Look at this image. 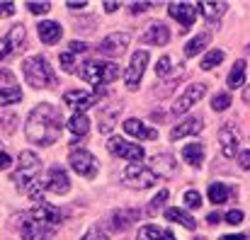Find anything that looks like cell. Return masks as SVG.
Masks as SVG:
<instances>
[{"label": "cell", "instance_id": "cell-50", "mask_svg": "<svg viewBox=\"0 0 250 240\" xmlns=\"http://www.w3.org/2000/svg\"><path fill=\"white\" fill-rule=\"evenodd\" d=\"M85 5H87V2H83V0H81V2H73V0L68 2V7H71V10H81V7H85Z\"/></svg>", "mask_w": 250, "mask_h": 240}, {"label": "cell", "instance_id": "cell-41", "mask_svg": "<svg viewBox=\"0 0 250 240\" xmlns=\"http://www.w3.org/2000/svg\"><path fill=\"white\" fill-rule=\"evenodd\" d=\"M87 49H90V46H87L85 41H71V44H68V51L76 54V56H78V54H85Z\"/></svg>", "mask_w": 250, "mask_h": 240}, {"label": "cell", "instance_id": "cell-7", "mask_svg": "<svg viewBox=\"0 0 250 240\" xmlns=\"http://www.w3.org/2000/svg\"><path fill=\"white\" fill-rule=\"evenodd\" d=\"M68 160H71V167H73L76 175L92 177L97 172V160H95V156L90 151L81 148V146H76V143H73V151H71V158Z\"/></svg>", "mask_w": 250, "mask_h": 240}, {"label": "cell", "instance_id": "cell-19", "mask_svg": "<svg viewBox=\"0 0 250 240\" xmlns=\"http://www.w3.org/2000/svg\"><path fill=\"white\" fill-rule=\"evenodd\" d=\"M175 158L170 156V153H161V156H153L151 158V172L156 175V177H170L172 172H175Z\"/></svg>", "mask_w": 250, "mask_h": 240}, {"label": "cell", "instance_id": "cell-21", "mask_svg": "<svg viewBox=\"0 0 250 240\" xmlns=\"http://www.w3.org/2000/svg\"><path fill=\"white\" fill-rule=\"evenodd\" d=\"M37 32H39V39L44 41V44H56L59 39H61V34H63V29H61V24L59 22H39V27H37Z\"/></svg>", "mask_w": 250, "mask_h": 240}, {"label": "cell", "instance_id": "cell-30", "mask_svg": "<svg viewBox=\"0 0 250 240\" xmlns=\"http://www.w3.org/2000/svg\"><path fill=\"white\" fill-rule=\"evenodd\" d=\"M246 82V61H236L229 73V87H243Z\"/></svg>", "mask_w": 250, "mask_h": 240}, {"label": "cell", "instance_id": "cell-25", "mask_svg": "<svg viewBox=\"0 0 250 240\" xmlns=\"http://www.w3.org/2000/svg\"><path fill=\"white\" fill-rule=\"evenodd\" d=\"M139 240H177L172 231L158 228V226H144L139 231Z\"/></svg>", "mask_w": 250, "mask_h": 240}, {"label": "cell", "instance_id": "cell-10", "mask_svg": "<svg viewBox=\"0 0 250 240\" xmlns=\"http://www.w3.org/2000/svg\"><path fill=\"white\" fill-rule=\"evenodd\" d=\"M146 63H148V51H136L134 56H131V63H129V71H126V87L129 90H136L139 87V82L144 78V71H146Z\"/></svg>", "mask_w": 250, "mask_h": 240}, {"label": "cell", "instance_id": "cell-15", "mask_svg": "<svg viewBox=\"0 0 250 240\" xmlns=\"http://www.w3.org/2000/svg\"><path fill=\"white\" fill-rule=\"evenodd\" d=\"M141 41L144 44H153V46H166L167 41H170V29H167L163 22H153V24L146 27Z\"/></svg>", "mask_w": 250, "mask_h": 240}, {"label": "cell", "instance_id": "cell-6", "mask_svg": "<svg viewBox=\"0 0 250 240\" xmlns=\"http://www.w3.org/2000/svg\"><path fill=\"white\" fill-rule=\"evenodd\" d=\"M124 180H126L129 187H136V189H148V187L156 184V175L151 172V167L139 165V162H131L124 170Z\"/></svg>", "mask_w": 250, "mask_h": 240}, {"label": "cell", "instance_id": "cell-35", "mask_svg": "<svg viewBox=\"0 0 250 240\" xmlns=\"http://www.w3.org/2000/svg\"><path fill=\"white\" fill-rule=\"evenodd\" d=\"M172 66H180V63H175V61H172L170 56H163V59H161V61L156 63V73H158L161 78H166L167 73L172 71Z\"/></svg>", "mask_w": 250, "mask_h": 240}, {"label": "cell", "instance_id": "cell-44", "mask_svg": "<svg viewBox=\"0 0 250 240\" xmlns=\"http://www.w3.org/2000/svg\"><path fill=\"white\" fill-rule=\"evenodd\" d=\"M10 165H12V158L2 151V143H0V172H2V170H7Z\"/></svg>", "mask_w": 250, "mask_h": 240}, {"label": "cell", "instance_id": "cell-31", "mask_svg": "<svg viewBox=\"0 0 250 240\" xmlns=\"http://www.w3.org/2000/svg\"><path fill=\"white\" fill-rule=\"evenodd\" d=\"M229 194H231L229 184H221V182L209 184V199H211V204H224L229 199Z\"/></svg>", "mask_w": 250, "mask_h": 240}, {"label": "cell", "instance_id": "cell-32", "mask_svg": "<svg viewBox=\"0 0 250 240\" xmlns=\"http://www.w3.org/2000/svg\"><path fill=\"white\" fill-rule=\"evenodd\" d=\"M24 37H27V32H24V27H22V24L10 27V32H7V41H10L12 51H17V49L24 44Z\"/></svg>", "mask_w": 250, "mask_h": 240}, {"label": "cell", "instance_id": "cell-28", "mask_svg": "<svg viewBox=\"0 0 250 240\" xmlns=\"http://www.w3.org/2000/svg\"><path fill=\"white\" fill-rule=\"evenodd\" d=\"M20 100H22V90L17 85H0V107L15 104Z\"/></svg>", "mask_w": 250, "mask_h": 240}, {"label": "cell", "instance_id": "cell-36", "mask_svg": "<svg viewBox=\"0 0 250 240\" xmlns=\"http://www.w3.org/2000/svg\"><path fill=\"white\" fill-rule=\"evenodd\" d=\"M61 66H63V71L66 73H73L76 71V54H71V51H66V54H61Z\"/></svg>", "mask_w": 250, "mask_h": 240}, {"label": "cell", "instance_id": "cell-53", "mask_svg": "<svg viewBox=\"0 0 250 240\" xmlns=\"http://www.w3.org/2000/svg\"><path fill=\"white\" fill-rule=\"evenodd\" d=\"M197 240H207V238H197Z\"/></svg>", "mask_w": 250, "mask_h": 240}, {"label": "cell", "instance_id": "cell-24", "mask_svg": "<svg viewBox=\"0 0 250 240\" xmlns=\"http://www.w3.org/2000/svg\"><path fill=\"white\" fill-rule=\"evenodd\" d=\"M209 39H211V32H199L197 37H192L187 44H185V56H197L202 49H207V44H209Z\"/></svg>", "mask_w": 250, "mask_h": 240}, {"label": "cell", "instance_id": "cell-17", "mask_svg": "<svg viewBox=\"0 0 250 240\" xmlns=\"http://www.w3.org/2000/svg\"><path fill=\"white\" fill-rule=\"evenodd\" d=\"M136 219H139L136 209H117L114 214H109V228L112 231H126Z\"/></svg>", "mask_w": 250, "mask_h": 240}, {"label": "cell", "instance_id": "cell-18", "mask_svg": "<svg viewBox=\"0 0 250 240\" xmlns=\"http://www.w3.org/2000/svg\"><path fill=\"white\" fill-rule=\"evenodd\" d=\"M219 141H221V151H224L226 158L238 156V136L231 129V124H224V129L219 131Z\"/></svg>", "mask_w": 250, "mask_h": 240}, {"label": "cell", "instance_id": "cell-39", "mask_svg": "<svg viewBox=\"0 0 250 240\" xmlns=\"http://www.w3.org/2000/svg\"><path fill=\"white\" fill-rule=\"evenodd\" d=\"M49 2H27V10L29 12H34V15H46L49 12Z\"/></svg>", "mask_w": 250, "mask_h": 240}, {"label": "cell", "instance_id": "cell-40", "mask_svg": "<svg viewBox=\"0 0 250 240\" xmlns=\"http://www.w3.org/2000/svg\"><path fill=\"white\" fill-rule=\"evenodd\" d=\"M224 219H226V223H231V226H238V223L243 221V211H229Z\"/></svg>", "mask_w": 250, "mask_h": 240}, {"label": "cell", "instance_id": "cell-2", "mask_svg": "<svg viewBox=\"0 0 250 240\" xmlns=\"http://www.w3.org/2000/svg\"><path fill=\"white\" fill-rule=\"evenodd\" d=\"M61 129H63L61 112H59L56 107H51L49 102H42V104H37V107L29 112L24 134H27V141H29V143L51 146V143L61 136Z\"/></svg>", "mask_w": 250, "mask_h": 240}, {"label": "cell", "instance_id": "cell-12", "mask_svg": "<svg viewBox=\"0 0 250 240\" xmlns=\"http://www.w3.org/2000/svg\"><path fill=\"white\" fill-rule=\"evenodd\" d=\"M207 95V85L204 82H194V85H189L187 90H185V95L172 104V114H185L192 104H197L202 97Z\"/></svg>", "mask_w": 250, "mask_h": 240}, {"label": "cell", "instance_id": "cell-51", "mask_svg": "<svg viewBox=\"0 0 250 240\" xmlns=\"http://www.w3.org/2000/svg\"><path fill=\"white\" fill-rule=\"evenodd\" d=\"M221 240H248L246 236H221Z\"/></svg>", "mask_w": 250, "mask_h": 240}, {"label": "cell", "instance_id": "cell-37", "mask_svg": "<svg viewBox=\"0 0 250 240\" xmlns=\"http://www.w3.org/2000/svg\"><path fill=\"white\" fill-rule=\"evenodd\" d=\"M185 204H187L189 209H199V206H202V197H199V192H197V189L185 192Z\"/></svg>", "mask_w": 250, "mask_h": 240}, {"label": "cell", "instance_id": "cell-42", "mask_svg": "<svg viewBox=\"0 0 250 240\" xmlns=\"http://www.w3.org/2000/svg\"><path fill=\"white\" fill-rule=\"evenodd\" d=\"M10 54H12V46H10L7 37H0V61H2V59H7Z\"/></svg>", "mask_w": 250, "mask_h": 240}, {"label": "cell", "instance_id": "cell-20", "mask_svg": "<svg viewBox=\"0 0 250 240\" xmlns=\"http://www.w3.org/2000/svg\"><path fill=\"white\" fill-rule=\"evenodd\" d=\"M204 126H202V119L199 117H189V119H185L180 126H175L172 131H170V141H180V139H185V136H192V134H199Z\"/></svg>", "mask_w": 250, "mask_h": 240}, {"label": "cell", "instance_id": "cell-52", "mask_svg": "<svg viewBox=\"0 0 250 240\" xmlns=\"http://www.w3.org/2000/svg\"><path fill=\"white\" fill-rule=\"evenodd\" d=\"M243 100L250 104V87H246V92H243Z\"/></svg>", "mask_w": 250, "mask_h": 240}, {"label": "cell", "instance_id": "cell-22", "mask_svg": "<svg viewBox=\"0 0 250 240\" xmlns=\"http://www.w3.org/2000/svg\"><path fill=\"white\" fill-rule=\"evenodd\" d=\"M166 219L167 221H172V223H180V226H182V228H187V231H194V228H197V221H194L187 211L175 209V206L166 209Z\"/></svg>", "mask_w": 250, "mask_h": 240}, {"label": "cell", "instance_id": "cell-38", "mask_svg": "<svg viewBox=\"0 0 250 240\" xmlns=\"http://www.w3.org/2000/svg\"><path fill=\"white\" fill-rule=\"evenodd\" d=\"M167 199V189H161L158 194H156V199L148 204V214H158V209L163 206V201Z\"/></svg>", "mask_w": 250, "mask_h": 240}, {"label": "cell", "instance_id": "cell-9", "mask_svg": "<svg viewBox=\"0 0 250 240\" xmlns=\"http://www.w3.org/2000/svg\"><path fill=\"white\" fill-rule=\"evenodd\" d=\"M167 15L182 24L180 32H187L194 24V20H197V5H192V2H170L167 5Z\"/></svg>", "mask_w": 250, "mask_h": 240}, {"label": "cell", "instance_id": "cell-27", "mask_svg": "<svg viewBox=\"0 0 250 240\" xmlns=\"http://www.w3.org/2000/svg\"><path fill=\"white\" fill-rule=\"evenodd\" d=\"M197 7L202 10V15H204L207 20H219V17L229 10V5H226V2H207V0L197 2Z\"/></svg>", "mask_w": 250, "mask_h": 240}, {"label": "cell", "instance_id": "cell-13", "mask_svg": "<svg viewBox=\"0 0 250 240\" xmlns=\"http://www.w3.org/2000/svg\"><path fill=\"white\" fill-rule=\"evenodd\" d=\"M129 39H131V37H129L126 32H114V34H109V37L102 39L100 54H102V56H122L124 49L129 46Z\"/></svg>", "mask_w": 250, "mask_h": 240}, {"label": "cell", "instance_id": "cell-1", "mask_svg": "<svg viewBox=\"0 0 250 240\" xmlns=\"http://www.w3.org/2000/svg\"><path fill=\"white\" fill-rule=\"evenodd\" d=\"M59 221H61V211L46 201L34 204L29 211H22L15 219L22 240H51L56 236Z\"/></svg>", "mask_w": 250, "mask_h": 240}, {"label": "cell", "instance_id": "cell-26", "mask_svg": "<svg viewBox=\"0 0 250 240\" xmlns=\"http://www.w3.org/2000/svg\"><path fill=\"white\" fill-rule=\"evenodd\" d=\"M119 112H122V107H119V104H112V107H107V109L100 114L97 126H100V131H102V134H109V131H112V126H114V121H117Z\"/></svg>", "mask_w": 250, "mask_h": 240}, {"label": "cell", "instance_id": "cell-46", "mask_svg": "<svg viewBox=\"0 0 250 240\" xmlns=\"http://www.w3.org/2000/svg\"><path fill=\"white\" fill-rule=\"evenodd\" d=\"M15 12V5L12 2H0V17H10Z\"/></svg>", "mask_w": 250, "mask_h": 240}, {"label": "cell", "instance_id": "cell-43", "mask_svg": "<svg viewBox=\"0 0 250 240\" xmlns=\"http://www.w3.org/2000/svg\"><path fill=\"white\" fill-rule=\"evenodd\" d=\"M83 240H109V238H107L100 228H90V231L83 236Z\"/></svg>", "mask_w": 250, "mask_h": 240}, {"label": "cell", "instance_id": "cell-34", "mask_svg": "<svg viewBox=\"0 0 250 240\" xmlns=\"http://www.w3.org/2000/svg\"><path fill=\"white\" fill-rule=\"evenodd\" d=\"M211 107H214L216 112H224V109H229V107H231V95H229V92H219V95H214V100H211Z\"/></svg>", "mask_w": 250, "mask_h": 240}, {"label": "cell", "instance_id": "cell-33", "mask_svg": "<svg viewBox=\"0 0 250 240\" xmlns=\"http://www.w3.org/2000/svg\"><path fill=\"white\" fill-rule=\"evenodd\" d=\"M221 61H224V51H221V49H214V51H209V54L202 59V68H204V71H211V68H216Z\"/></svg>", "mask_w": 250, "mask_h": 240}, {"label": "cell", "instance_id": "cell-29", "mask_svg": "<svg viewBox=\"0 0 250 240\" xmlns=\"http://www.w3.org/2000/svg\"><path fill=\"white\" fill-rule=\"evenodd\" d=\"M68 129H71L73 136H85V134L90 131V119H87V114H73L71 121H68Z\"/></svg>", "mask_w": 250, "mask_h": 240}, {"label": "cell", "instance_id": "cell-11", "mask_svg": "<svg viewBox=\"0 0 250 240\" xmlns=\"http://www.w3.org/2000/svg\"><path fill=\"white\" fill-rule=\"evenodd\" d=\"M97 100H100V95L97 92H87V90H71V92L63 95V102L71 109H76V114H85V109H90Z\"/></svg>", "mask_w": 250, "mask_h": 240}, {"label": "cell", "instance_id": "cell-5", "mask_svg": "<svg viewBox=\"0 0 250 240\" xmlns=\"http://www.w3.org/2000/svg\"><path fill=\"white\" fill-rule=\"evenodd\" d=\"M39 170H42V162H39V158H37L32 151L20 153L17 167L12 170V182H15V187H17V189H27L29 184H34L37 177H39Z\"/></svg>", "mask_w": 250, "mask_h": 240}, {"label": "cell", "instance_id": "cell-16", "mask_svg": "<svg viewBox=\"0 0 250 240\" xmlns=\"http://www.w3.org/2000/svg\"><path fill=\"white\" fill-rule=\"evenodd\" d=\"M124 131L129 134V136H134V139H144V141H156L158 139V131L153 129V126H146L144 121H139V119H126L124 121Z\"/></svg>", "mask_w": 250, "mask_h": 240}, {"label": "cell", "instance_id": "cell-45", "mask_svg": "<svg viewBox=\"0 0 250 240\" xmlns=\"http://www.w3.org/2000/svg\"><path fill=\"white\" fill-rule=\"evenodd\" d=\"M238 165H241L243 170H250V151H241V153H238Z\"/></svg>", "mask_w": 250, "mask_h": 240}, {"label": "cell", "instance_id": "cell-3", "mask_svg": "<svg viewBox=\"0 0 250 240\" xmlns=\"http://www.w3.org/2000/svg\"><path fill=\"white\" fill-rule=\"evenodd\" d=\"M22 73H24V80H27L34 90L56 85L54 68H51V66L46 63V59H42V56H29V59H24V61H22Z\"/></svg>", "mask_w": 250, "mask_h": 240}, {"label": "cell", "instance_id": "cell-49", "mask_svg": "<svg viewBox=\"0 0 250 240\" xmlns=\"http://www.w3.org/2000/svg\"><path fill=\"white\" fill-rule=\"evenodd\" d=\"M117 7H119V2H112V0H107V2H104V10H107V12H114Z\"/></svg>", "mask_w": 250, "mask_h": 240}, {"label": "cell", "instance_id": "cell-14", "mask_svg": "<svg viewBox=\"0 0 250 240\" xmlns=\"http://www.w3.org/2000/svg\"><path fill=\"white\" fill-rule=\"evenodd\" d=\"M46 189L54 192V194H68L71 192V180L68 175L61 170V167H51L49 170V177H46Z\"/></svg>", "mask_w": 250, "mask_h": 240}, {"label": "cell", "instance_id": "cell-47", "mask_svg": "<svg viewBox=\"0 0 250 240\" xmlns=\"http://www.w3.org/2000/svg\"><path fill=\"white\" fill-rule=\"evenodd\" d=\"M148 7H153V2H131V12H146Z\"/></svg>", "mask_w": 250, "mask_h": 240}, {"label": "cell", "instance_id": "cell-4", "mask_svg": "<svg viewBox=\"0 0 250 240\" xmlns=\"http://www.w3.org/2000/svg\"><path fill=\"white\" fill-rule=\"evenodd\" d=\"M122 76V68L117 63H109V61H87L81 66V78L95 87H102V85H109Z\"/></svg>", "mask_w": 250, "mask_h": 240}, {"label": "cell", "instance_id": "cell-48", "mask_svg": "<svg viewBox=\"0 0 250 240\" xmlns=\"http://www.w3.org/2000/svg\"><path fill=\"white\" fill-rule=\"evenodd\" d=\"M219 221H221V214H216V211H211V214L207 216V223H209V226H214V223H219Z\"/></svg>", "mask_w": 250, "mask_h": 240}, {"label": "cell", "instance_id": "cell-8", "mask_svg": "<svg viewBox=\"0 0 250 240\" xmlns=\"http://www.w3.org/2000/svg\"><path fill=\"white\" fill-rule=\"evenodd\" d=\"M107 151L112 156H117V158H126V160H131V162H139V160L144 158V148L136 146V143H129L122 136H112L109 143H107Z\"/></svg>", "mask_w": 250, "mask_h": 240}, {"label": "cell", "instance_id": "cell-23", "mask_svg": "<svg viewBox=\"0 0 250 240\" xmlns=\"http://www.w3.org/2000/svg\"><path fill=\"white\" fill-rule=\"evenodd\" d=\"M182 158L187 165H192V167H202V162H204V146L202 143H189V146H185L182 148Z\"/></svg>", "mask_w": 250, "mask_h": 240}]
</instances>
